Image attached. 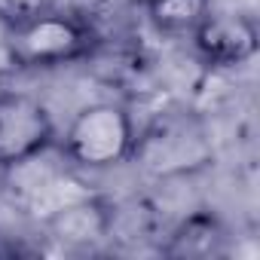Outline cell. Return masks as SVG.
<instances>
[{"instance_id": "cell-1", "label": "cell", "mask_w": 260, "mask_h": 260, "mask_svg": "<svg viewBox=\"0 0 260 260\" xmlns=\"http://www.w3.org/2000/svg\"><path fill=\"white\" fill-rule=\"evenodd\" d=\"M95 46H98L95 28L86 19L49 7L13 22L7 31L10 61L28 71H46L83 61L95 52Z\"/></svg>"}, {"instance_id": "cell-2", "label": "cell", "mask_w": 260, "mask_h": 260, "mask_svg": "<svg viewBox=\"0 0 260 260\" xmlns=\"http://www.w3.org/2000/svg\"><path fill=\"white\" fill-rule=\"evenodd\" d=\"M135 138L138 132H135L132 113L113 101H95L80 107L68 122L61 138V153L77 169L104 172L132 159Z\"/></svg>"}, {"instance_id": "cell-3", "label": "cell", "mask_w": 260, "mask_h": 260, "mask_svg": "<svg viewBox=\"0 0 260 260\" xmlns=\"http://www.w3.org/2000/svg\"><path fill=\"white\" fill-rule=\"evenodd\" d=\"M132 159L153 178H184L211 166L214 147L199 116L178 110L162 113L135 138Z\"/></svg>"}, {"instance_id": "cell-4", "label": "cell", "mask_w": 260, "mask_h": 260, "mask_svg": "<svg viewBox=\"0 0 260 260\" xmlns=\"http://www.w3.org/2000/svg\"><path fill=\"white\" fill-rule=\"evenodd\" d=\"M55 144L46 104L28 92H0V169H19Z\"/></svg>"}, {"instance_id": "cell-5", "label": "cell", "mask_w": 260, "mask_h": 260, "mask_svg": "<svg viewBox=\"0 0 260 260\" xmlns=\"http://www.w3.org/2000/svg\"><path fill=\"white\" fill-rule=\"evenodd\" d=\"M190 37H193L199 58L217 71L248 64L257 55V25L251 16H242V13L211 10Z\"/></svg>"}, {"instance_id": "cell-6", "label": "cell", "mask_w": 260, "mask_h": 260, "mask_svg": "<svg viewBox=\"0 0 260 260\" xmlns=\"http://www.w3.org/2000/svg\"><path fill=\"white\" fill-rule=\"evenodd\" d=\"M46 230L52 239L71 248H89L110 236V202L98 196H83V199L55 205L46 217Z\"/></svg>"}, {"instance_id": "cell-7", "label": "cell", "mask_w": 260, "mask_h": 260, "mask_svg": "<svg viewBox=\"0 0 260 260\" xmlns=\"http://www.w3.org/2000/svg\"><path fill=\"white\" fill-rule=\"evenodd\" d=\"M166 257L178 260H211V257H226L230 251V233L223 220L211 211H193L187 214L166 239L159 248Z\"/></svg>"}, {"instance_id": "cell-8", "label": "cell", "mask_w": 260, "mask_h": 260, "mask_svg": "<svg viewBox=\"0 0 260 260\" xmlns=\"http://www.w3.org/2000/svg\"><path fill=\"white\" fill-rule=\"evenodd\" d=\"M144 10L159 34H193L211 13V0H150Z\"/></svg>"}, {"instance_id": "cell-9", "label": "cell", "mask_w": 260, "mask_h": 260, "mask_svg": "<svg viewBox=\"0 0 260 260\" xmlns=\"http://www.w3.org/2000/svg\"><path fill=\"white\" fill-rule=\"evenodd\" d=\"M128 4H132V7H147L150 0H128Z\"/></svg>"}, {"instance_id": "cell-10", "label": "cell", "mask_w": 260, "mask_h": 260, "mask_svg": "<svg viewBox=\"0 0 260 260\" xmlns=\"http://www.w3.org/2000/svg\"><path fill=\"white\" fill-rule=\"evenodd\" d=\"M7 178H10V172H7V169H0V184H4Z\"/></svg>"}, {"instance_id": "cell-11", "label": "cell", "mask_w": 260, "mask_h": 260, "mask_svg": "<svg viewBox=\"0 0 260 260\" xmlns=\"http://www.w3.org/2000/svg\"><path fill=\"white\" fill-rule=\"evenodd\" d=\"M0 251H4V248H0Z\"/></svg>"}]
</instances>
